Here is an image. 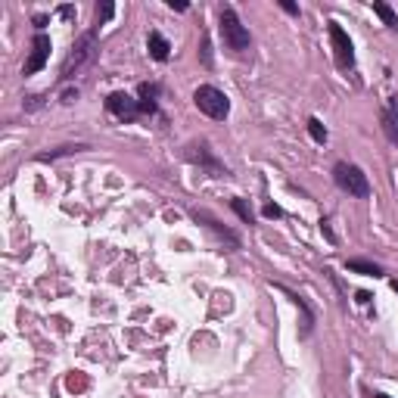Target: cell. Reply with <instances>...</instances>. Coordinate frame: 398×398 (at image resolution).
Masks as SVG:
<instances>
[{
  "instance_id": "obj_1",
  "label": "cell",
  "mask_w": 398,
  "mask_h": 398,
  "mask_svg": "<svg viewBox=\"0 0 398 398\" xmlns=\"http://www.w3.org/2000/svg\"><path fill=\"white\" fill-rule=\"evenodd\" d=\"M333 181L339 184V190H346L349 197H355V199H368L370 197L368 175H364L358 165H352V162H339V165L333 168Z\"/></svg>"
},
{
  "instance_id": "obj_2",
  "label": "cell",
  "mask_w": 398,
  "mask_h": 398,
  "mask_svg": "<svg viewBox=\"0 0 398 398\" xmlns=\"http://www.w3.org/2000/svg\"><path fill=\"white\" fill-rule=\"evenodd\" d=\"M97 57V28L93 31H84L81 37H78V44L72 47V53L66 57L62 62V78H72L75 72H81L88 62Z\"/></svg>"
},
{
  "instance_id": "obj_3",
  "label": "cell",
  "mask_w": 398,
  "mask_h": 398,
  "mask_svg": "<svg viewBox=\"0 0 398 398\" xmlns=\"http://www.w3.org/2000/svg\"><path fill=\"white\" fill-rule=\"evenodd\" d=\"M221 37H224V47L233 53H246L249 50V28L240 22V16L230 10V6H224L221 10Z\"/></svg>"
},
{
  "instance_id": "obj_4",
  "label": "cell",
  "mask_w": 398,
  "mask_h": 398,
  "mask_svg": "<svg viewBox=\"0 0 398 398\" xmlns=\"http://www.w3.org/2000/svg\"><path fill=\"white\" fill-rule=\"evenodd\" d=\"M193 103H197L199 112H206L209 119H228L230 112V100L224 97V90L212 88V84H202V88H197V93H193Z\"/></svg>"
},
{
  "instance_id": "obj_5",
  "label": "cell",
  "mask_w": 398,
  "mask_h": 398,
  "mask_svg": "<svg viewBox=\"0 0 398 398\" xmlns=\"http://www.w3.org/2000/svg\"><path fill=\"white\" fill-rule=\"evenodd\" d=\"M330 44H333V57H336L339 69H352L355 66V47L352 37L346 35V28L339 22H330Z\"/></svg>"
},
{
  "instance_id": "obj_6",
  "label": "cell",
  "mask_w": 398,
  "mask_h": 398,
  "mask_svg": "<svg viewBox=\"0 0 398 398\" xmlns=\"http://www.w3.org/2000/svg\"><path fill=\"white\" fill-rule=\"evenodd\" d=\"M50 50H53L50 37H47L44 31H37L35 41H31V57L25 59V66H22V75H35V72H41V69L47 66V59H50Z\"/></svg>"
},
{
  "instance_id": "obj_7",
  "label": "cell",
  "mask_w": 398,
  "mask_h": 398,
  "mask_svg": "<svg viewBox=\"0 0 398 398\" xmlns=\"http://www.w3.org/2000/svg\"><path fill=\"white\" fill-rule=\"evenodd\" d=\"M106 109L112 115H119V119H124V122H134L137 115H144L140 103H137V100H131L128 93H109V97H106Z\"/></svg>"
},
{
  "instance_id": "obj_8",
  "label": "cell",
  "mask_w": 398,
  "mask_h": 398,
  "mask_svg": "<svg viewBox=\"0 0 398 398\" xmlns=\"http://www.w3.org/2000/svg\"><path fill=\"white\" fill-rule=\"evenodd\" d=\"M146 47H150V57L165 62L171 57V44L165 41V35H159V31H150V37H146Z\"/></svg>"
},
{
  "instance_id": "obj_9",
  "label": "cell",
  "mask_w": 398,
  "mask_h": 398,
  "mask_svg": "<svg viewBox=\"0 0 398 398\" xmlns=\"http://www.w3.org/2000/svg\"><path fill=\"white\" fill-rule=\"evenodd\" d=\"M383 131H386V137L392 140V144H398V109L395 106L383 109Z\"/></svg>"
},
{
  "instance_id": "obj_10",
  "label": "cell",
  "mask_w": 398,
  "mask_h": 398,
  "mask_svg": "<svg viewBox=\"0 0 398 398\" xmlns=\"http://www.w3.org/2000/svg\"><path fill=\"white\" fill-rule=\"evenodd\" d=\"M346 268H349V271H355V274H364V277H380V274H383V271H380L377 264L361 262V259H349V262H346Z\"/></svg>"
},
{
  "instance_id": "obj_11",
  "label": "cell",
  "mask_w": 398,
  "mask_h": 398,
  "mask_svg": "<svg viewBox=\"0 0 398 398\" xmlns=\"http://www.w3.org/2000/svg\"><path fill=\"white\" fill-rule=\"evenodd\" d=\"M373 13H377L389 28H398V16H395V10L389 4H383V0H373Z\"/></svg>"
},
{
  "instance_id": "obj_12",
  "label": "cell",
  "mask_w": 398,
  "mask_h": 398,
  "mask_svg": "<svg viewBox=\"0 0 398 398\" xmlns=\"http://www.w3.org/2000/svg\"><path fill=\"white\" fill-rule=\"evenodd\" d=\"M308 134L317 140V144H324L327 140V128H324V122L321 119H308Z\"/></svg>"
},
{
  "instance_id": "obj_13",
  "label": "cell",
  "mask_w": 398,
  "mask_h": 398,
  "mask_svg": "<svg viewBox=\"0 0 398 398\" xmlns=\"http://www.w3.org/2000/svg\"><path fill=\"white\" fill-rule=\"evenodd\" d=\"M230 206H233V212H237L240 218H243V221L249 224V221H252V209H249L246 206V202L243 199H230Z\"/></svg>"
},
{
  "instance_id": "obj_14",
  "label": "cell",
  "mask_w": 398,
  "mask_h": 398,
  "mask_svg": "<svg viewBox=\"0 0 398 398\" xmlns=\"http://www.w3.org/2000/svg\"><path fill=\"white\" fill-rule=\"evenodd\" d=\"M115 16V6L112 4H103V6H97V25H103V22H109Z\"/></svg>"
},
{
  "instance_id": "obj_15",
  "label": "cell",
  "mask_w": 398,
  "mask_h": 398,
  "mask_svg": "<svg viewBox=\"0 0 398 398\" xmlns=\"http://www.w3.org/2000/svg\"><path fill=\"white\" fill-rule=\"evenodd\" d=\"M280 6H283L286 13H293V16H299V6L293 4V0H280Z\"/></svg>"
},
{
  "instance_id": "obj_16",
  "label": "cell",
  "mask_w": 398,
  "mask_h": 398,
  "mask_svg": "<svg viewBox=\"0 0 398 398\" xmlns=\"http://www.w3.org/2000/svg\"><path fill=\"white\" fill-rule=\"evenodd\" d=\"M283 212H280V206H264V218H280Z\"/></svg>"
},
{
  "instance_id": "obj_17",
  "label": "cell",
  "mask_w": 398,
  "mask_h": 398,
  "mask_svg": "<svg viewBox=\"0 0 398 398\" xmlns=\"http://www.w3.org/2000/svg\"><path fill=\"white\" fill-rule=\"evenodd\" d=\"M171 10H187V0H168Z\"/></svg>"
},
{
  "instance_id": "obj_18",
  "label": "cell",
  "mask_w": 398,
  "mask_h": 398,
  "mask_svg": "<svg viewBox=\"0 0 398 398\" xmlns=\"http://www.w3.org/2000/svg\"><path fill=\"white\" fill-rule=\"evenodd\" d=\"M59 16H62V19H72V16H75V6H62Z\"/></svg>"
},
{
  "instance_id": "obj_19",
  "label": "cell",
  "mask_w": 398,
  "mask_h": 398,
  "mask_svg": "<svg viewBox=\"0 0 398 398\" xmlns=\"http://www.w3.org/2000/svg\"><path fill=\"white\" fill-rule=\"evenodd\" d=\"M370 299H373V295H370V293H364V290H361V293H358V302H361V305H368V302H370Z\"/></svg>"
},
{
  "instance_id": "obj_20",
  "label": "cell",
  "mask_w": 398,
  "mask_h": 398,
  "mask_svg": "<svg viewBox=\"0 0 398 398\" xmlns=\"http://www.w3.org/2000/svg\"><path fill=\"white\" fill-rule=\"evenodd\" d=\"M392 290H395V293H398V280H392Z\"/></svg>"
},
{
  "instance_id": "obj_21",
  "label": "cell",
  "mask_w": 398,
  "mask_h": 398,
  "mask_svg": "<svg viewBox=\"0 0 398 398\" xmlns=\"http://www.w3.org/2000/svg\"><path fill=\"white\" fill-rule=\"evenodd\" d=\"M373 398H389V395H383V392H380V395H373Z\"/></svg>"
}]
</instances>
